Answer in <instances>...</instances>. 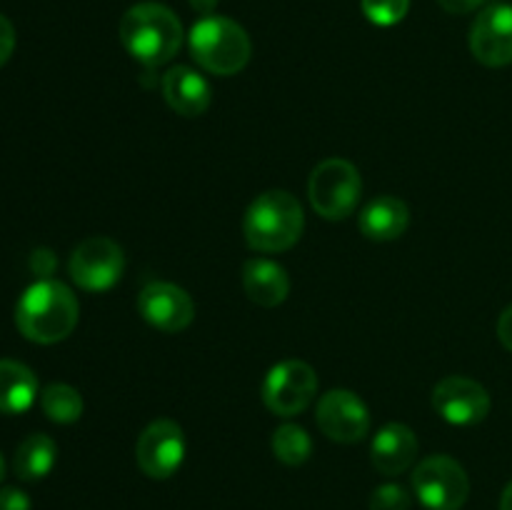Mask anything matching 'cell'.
I'll return each instance as SVG.
<instances>
[{"instance_id":"cell-1","label":"cell","mask_w":512,"mask_h":510,"mask_svg":"<svg viewBox=\"0 0 512 510\" xmlns=\"http://www.w3.org/2000/svg\"><path fill=\"white\" fill-rule=\"evenodd\" d=\"M80 305L73 290L60 280H38L23 290L15 305V325L23 338L53 345L68 338L78 325Z\"/></svg>"},{"instance_id":"cell-2","label":"cell","mask_w":512,"mask_h":510,"mask_svg":"<svg viewBox=\"0 0 512 510\" xmlns=\"http://www.w3.org/2000/svg\"><path fill=\"white\" fill-rule=\"evenodd\" d=\"M120 40L145 68H160L178 55L183 25L168 5L138 3L120 20Z\"/></svg>"},{"instance_id":"cell-3","label":"cell","mask_w":512,"mask_h":510,"mask_svg":"<svg viewBox=\"0 0 512 510\" xmlns=\"http://www.w3.org/2000/svg\"><path fill=\"white\" fill-rule=\"evenodd\" d=\"M305 228L303 205L288 190H268L245 210L243 233L253 250L283 253L300 240Z\"/></svg>"},{"instance_id":"cell-4","label":"cell","mask_w":512,"mask_h":510,"mask_svg":"<svg viewBox=\"0 0 512 510\" xmlns=\"http://www.w3.org/2000/svg\"><path fill=\"white\" fill-rule=\"evenodd\" d=\"M188 40L195 63L213 75L240 73L253 53L248 33L223 15H205L193 25Z\"/></svg>"},{"instance_id":"cell-5","label":"cell","mask_w":512,"mask_h":510,"mask_svg":"<svg viewBox=\"0 0 512 510\" xmlns=\"http://www.w3.org/2000/svg\"><path fill=\"white\" fill-rule=\"evenodd\" d=\"M363 193L358 168L343 158H328L308 180V198L315 213L325 220H345L355 213Z\"/></svg>"},{"instance_id":"cell-6","label":"cell","mask_w":512,"mask_h":510,"mask_svg":"<svg viewBox=\"0 0 512 510\" xmlns=\"http://www.w3.org/2000/svg\"><path fill=\"white\" fill-rule=\"evenodd\" d=\"M413 490L428 510H460L470 495V478L450 455H430L413 470Z\"/></svg>"},{"instance_id":"cell-7","label":"cell","mask_w":512,"mask_h":510,"mask_svg":"<svg viewBox=\"0 0 512 510\" xmlns=\"http://www.w3.org/2000/svg\"><path fill=\"white\" fill-rule=\"evenodd\" d=\"M315 393H318V375L303 360H283L265 375L263 403L280 418L303 413L313 403Z\"/></svg>"},{"instance_id":"cell-8","label":"cell","mask_w":512,"mask_h":510,"mask_svg":"<svg viewBox=\"0 0 512 510\" xmlns=\"http://www.w3.org/2000/svg\"><path fill=\"white\" fill-rule=\"evenodd\" d=\"M70 278L88 293H105L120 280L125 270V255L115 240L93 235L83 240L70 255Z\"/></svg>"},{"instance_id":"cell-9","label":"cell","mask_w":512,"mask_h":510,"mask_svg":"<svg viewBox=\"0 0 512 510\" xmlns=\"http://www.w3.org/2000/svg\"><path fill=\"white\" fill-rule=\"evenodd\" d=\"M138 468L153 480H168L185 460V435L175 420H153L135 443Z\"/></svg>"},{"instance_id":"cell-10","label":"cell","mask_w":512,"mask_h":510,"mask_svg":"<svg viewBox=\"0 0 512 510\" xmlns=\"http://www.w3.org/2000/svg\"><path fill=\"white\" fill-rule=\"evenodd\" d=\"M433 408L445 423L470 428V425H478L488 418L490 395L478 380L450 375L435 385Z\"/></svg>"},{"instance_id":"cell-11","label":"cell","mask_w":512,"mask_h":510,"mask_svg":"<svg viewBox=\"0 0 512 510\" xmlns=\"http://www.w3.org/2000/svg\"><path fill=\"white\" fill-rule=\"evenodd\" d=\"M315 420H318V428L323 430L325 438L345 445L360 443L370 430L368 405L350 390L325 393L318 403Z\"/></svg>"},{"instance_id":"cell-12","label":"cell","mask_w":512,"mask_h":510,"mask_svg":"<svg viewBox=\"0 0 512 510\" xmlns=\"http://www.w3.org/2000/svg\"><path fill=\"white\" fill-rule=\"evenodd\" d=\"M138 310L148 325L160 333H180L195 318V303L180 285L155 280L138 295Z\"/></svg>"},{"instance_id":"cell-13","label":"cell","mask_w":512,"mask_h":510,"mask_svg":"<svg viewBox=\"0 0 512 510\" xmlns=\"http://www.w3.org/2000/svg\"><path fill=\"white\" fill-rule=\"evenodd\" d=\"M470 50L475 60L488 68H505L512 63V5H488L470 28Z\"/></svg>"},{"instance_id":"cell-14","label":"cell","mask_w":512,"mask_h":510,"mask_svg":"<svg viewBox=\"0 0 512 510\" xmlns=\"http://www.w3.org/2000/svg\"><path fill=\"white\" fill-rule=\"evenodd\" d=\"M418 438L403 423H388L370 443V460L383 475H400L418 458Z\"/></svg>"},{"instance_id":"cell-15","label":"cell","mask_w":512,"mask_h":510,"mask_svg":"<svg viewBox=\"0 0 512 510\" xmlns=\"http://www.w3.org/2000/svg\"><path fill=\"white\" fill-rule=\"evenodd\" d=\"M163 95L170 108L178 115H185V118L203 115L210 108V100H213V90H210L208 80L198 70L188 68V65H178V68L168 70L163 75Z\"/></svg>"},{"instance_id":"cell-16","label":"cell","mask_w":512,"mask_h":510,"mask_svg":"<svg viewBox=\"0 0 512 510\" xmlns=\"http://www.w3.org/2000/svg\"><path fill=\"white\" fill-rule=\"evenodd\" d=\"M245 295L260 308H275L285 303L290 293V278L283 265L268 258H250L243 265Z\"/></svg>"},{"instance_id":"cell-17","label":"cell","mask_w":512,"mask_h":510,"mask_svg":"<svg viewBox=\"0 0 512 510\" xmlns=\"http://www.w3.org/2000/svg\"><path fill=\"white\" fill-rule=\"evenodd\" d=\"M408 223V205L393 195H380V198L370 200L360 213V233L368 240H378V243L398 240L408 230Z\"/></svg>"},{"instance_id":"cell-18","label":"cell","mask_w":512,"mask_h":510,"mask_svg":"<svg viewBox=\"0 0 512 510\" xmlns=\"http://www.w3.org/2000/svg\"><path fill=\"white\" fill-rule=\"evenodd\" d=\"M38 398V378L18 360H0V413L20 415Z\"/></svg>"},{"instance_id":"cell-19","label":"cell","mask_w":512,"mask_h":510,"mask_svg":"<svg viewBox=\"0 0 512 510\" xmlns=\"http://www.w3.org/2000/svg\"><path fill=\"white\" fill-rule=\"evenodd\" d=\"M55 460H58L55 440L45 433H35L28 435L15 450L13 470L25 483H35V480H43L45 475H50V470L55 468Z\"/></svg>"},{"instance_id":"cell-20","label":"cell","mask_w":512,"mask_h":510,"mask_svg":"<svg viewBox=\"0 0 512 510\" xmlns=\"http://www.w3.org/2000/svg\"><path fill=\"white\" fill-rule=\"evenodd\" d=\"M40 408L53 423L70 425L83 415V398L73 385L53 383L40 393Z\"/></svg>"},{"instance_id":"cell-21","label":"cell","mask_w":512,"mask_h":510,"mask_svg":"<svg viewBox=\"0 0 512 510\" xmlns=\"http://www.w3.org/2000/svg\"><path fill=\"white\" fill-rule=\"evenodd\" d=\"M273 453L280 463L295 468V465H303L310 458V453H313V440H310L305 428H300L295 423H285L273 433Z\"/></svg>"},{"instance_id":"cell-22","label":"cell","mask_w":512,"mask_h":510,"mask_svg":"<svg viewBox=\"0 0 512 510\" xmlns=\"http://www.w3.org/2000/svg\"><path fill=\"white\" fill-rule=\"evenodd\" d=\"M365 18L380 28L398 25L408 15L410 0H360Z\"/></svg>"},{"instance_id":"cell-23","label":"cell","mask_w":512,"mask_h":510,"mask_svg":"<svg viewBox=\"0 0 512 510\" xmlns=\"http://www.w3.org/2000/svg\"><path fill=\"white\" fill-rule=\"evenodd\" d=\"M410 493L398 483H385L370 495V510H410Z\"/></svg>"},{"instance_id":"cell-24","label":"cell","mask_w":512,"mask_h":510,"mask_svg":"<svg viewBox=\"0 0 512 510\" xmlns=\"http://www.w3.org/2000/svg\"><path fill=\"white\" fill-rule=\"evenodd\" d=\"M33 503H30L28 493L20 488H0V510H30Z\"/></svg>"},{"instance_id":"cell-25","label":"cell","mask_w":512,"mask_h":510,"mask_svg":"<svg viewBox=\"0 0 512 510\" xmlns=\"http://www.w3.org/2000/svg\"><path fill=\"white\" fill-rule=\"evenodd\" d=\"M15 50V28L5 15H0V68L10 60Z\"/></svg>"},{"instance_id":"cell-26","label":"cell","mask_w":512,"mask_h":510,"mask_svg":"<svg viewBox=\"0 0 512 510\" xmlns=\"http://www.w3.org/2000/svg\"><path fill=\"white\" fill-rule=\"evenodd\" d=\"M483 3L485 0H438L440 8H443L445 13H453V15L473 13V10H478Z\"/></svg>"},{"instance_id":"cell-27","label":"cell","mask_w":512,"mask_h":510,"mask_svg":"<svg viewBox=\"0 0 512 510\" xmlns=\"http://www.w3.org/2000/svg\"><path fill=\"white\" fill-rule=\"evenodd\" d=\"M30 268L38 275H50L55 268V258L50 250H35L33 258H30Z\"/></svg>"},{"instance_id":"cell-28","label":"cell","mask_w":512,"mask_h":510,"mask_svg":"<svg viewBox=\"0 0 512 510\" xmlns=\"http://www.w3.org/2000/svg\"><path fill=\"white\" fill-rule=\"evenodd\" d=\"M498 338H500V343H503L505 348H508L512 353V305H510V308H505L503 315H500Z\"/></svg>"},{"instance_id":"cell-29","label":"cell","mask_w":512,"mask_h":510,"mask_svg":"<svg viewBox=\"0 0 512 510\" xmlns=\"http://www.w3.org/2000/svg\"><path fill=\"white\" fill-rule=\"evenodd\" d=\"M500 510H512V483L503 490V498H500Z\"/></svg>"},{"instance_id":"cell-30","label":"cell","mask_w":512,"mask_h":510,"mask_svg":"<svg viewBox=\"0 0 512 510\" xmlns=\"http://www.w3.org/2000/svg\"><path fill=\"white\" fill-rule=\"evenodd\" d=\"M215 5V0H193V8H200V10H210Z\"/></svg>"},{"instance_id":"cell-31","label":"cell","mask_w":512,"mask_h":510,"mask_svg":"<svg viewBox=\"0 0 512 510\" xmlns=\"http://www.w3.org/2000/svg\"><path fill=\"white\" fill-rule=\"evenodd\" d=\"M3 478H5V460L3 455H0V483H3Z\"/></svg>"}]
</instances>
